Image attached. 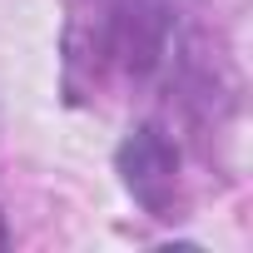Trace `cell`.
Segmentation results:
<instances>
[{"label": "cell", "instance_id": "cell-2", "mask_svg": "<svg viewBox=\"0 0 253 253\" xmlns=\"http://www.w3.org/2000/svg\"><path fill=\"white\" fill-rule=\"evenodd\" d=\"M5 243H10V233H5V223H0V248H5Z\"/></svg>", "mask_w": 253, "mask_h": 253}, {"label": "cell", "instance_id": "cell-1", "mask_svg": "<svg viewBox=\"0 0 253 253\" xmlns=\"http://www.w3.org/2000/svg\"><path fill=\"white\" fill-rule=\"evenodd\" d=\"M119 174L154 218H174V199H179V154L159 129H129V139L119 144Z\"/></svg>", "mask_w": 253, "mask_h": 253}]
</instances>
